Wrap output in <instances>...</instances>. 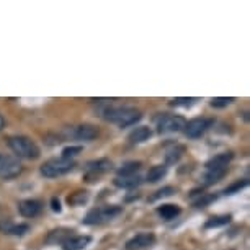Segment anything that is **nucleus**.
I'll list each match as a JSON object with an SVG mask.
<instances>
[{"mask_svg": "<svg viewBox=\"0 0 250 250\" xmlns=\"http://www.w3.org/2000/svg\"><path fill=\"white\" fill-rule=\"evenodd\" d=\"M103 118L110 123H115L120 128H128L141 120V111L128 106H110L103 110Z\"/></svg>", "mask_w": 250, "mask_h": 250, "instance_id": "1", "label": "nucleus"}, {"mask_svg": "<svg viewBox=\"0 0 250 250\" xmlns=\"http://www.w3.org/2000/svg\"><path fill=\"white\" fill-rule=\"evenodd\" d=\"M8 146L13 150V154L17 157L21 159H38L40 157V149L38 146L33 143L30 138L26 136H12L8 139Z\"/></svg>", "mask_w": 250, "mask_h": 250, "instance_id": "2", "label": "nucleus"}, {"mask_svg": "<svg viewBox=\"0 0 250 250\" xmlns=\"http://www.w3.org/2000/svg\"><path fill=\"white\" fill-rule=\"evenodd\" d=\"M75 168V162L74 160H69V159H49L41 165V175H44L46 178H58V177H62L65 173L72 172Z\"/></svg>", "mask_w": 250, "mask_h": 250, "instance_id": "3", "label": "nucleus"}, {"mask_svg": "<svg viewBox=\"0 0 250 250\" xmlns=\"http://www.w3.org/2000/svg\"><path fill=\"white\" fill-rule=\"evenodd\" d=\"M123 208L118 205H108V206H102L97 208V209H92L90 213L85 216L83 219V224H102L106 223V221H111L113 218H116L118 214H121Z\"/></svg>", "mask_w": 250, "mask_h": 250, "instance_id": "4", "label": "nucleus"}, {"mask_svg": "<svg viewBox=\"0 0 250 250\" xmlns=\"http://www.w3.org/2000/svg\"><path fill=\"white\" fill-rule=\"evenodd\" d=\"M185 118L178 115H160L157 118V131L159 134L178 133L185 128Z\"/></svg>", "mask_w": 250, "mask_h": 250, "instance_id": "5", "label": "nucleus"}, {"mask_svg": "<svg viewBox=\"0 0 250 250\" xmlns=\"http://www.w3.org/2000/svg\"><path fill=\"white\" fill-rule=\"evenodd\" d=\"M213 125H214L213 118H193V120L185 123V128H183V131H185L187 138L198 139V138H201V136L205 134Z\"/></svg>", "mask_w": 250, "mask_h": 250, "instance_id": "6", "label": "nucleus"}, {"mask_svg": "<svg viewBox=\"0 0 250 250\" xmlns=\"http://www.w3.org/2000/svg\"><path fill=\"white\" fill-rule=\"evenodd\" d=\"M23 172V165L15 157H3L0 159V178L10 180L18 177Z\"/></svg>", "mask_w": 250, "mask_h": 250, "instance_id": "7", "label": "nucleus"}, {"mask_svg": "<svg viewBox=\"0 0 250 250\" xmlns=\"http://www.w3.org/2000/svg\"><path fill=\"white\" fill-rule=\"evenodd\" d=\"M113 167L111 160L108 159H97L87 164V180L92 182V178H98L103 173L110 172Z\"/></svg>", "mask_w": 250, "mask_h": 250, "instance_id": "8", "label": "nucleus"}, {"mask_svg": "<svg viewBox=\"0 0 250 250\" xmlns=\"http://www.w3.org/2000/svg\"><path fill=\"white\" fill-rule=\"evenodd\" d=\"M41 209H43V205H41V201L38 200H21L18 203V213H20L23 218H35L41 213Z\"/></svg>", "mask_w": 250, "mask_h": 250, "instance_id": "9", "label": "nucleus"}, {"mask_svg": "<svg viewBox=\"0 0 250 250\" xmlns=\"http://www.w3.org/2000/svg\"><path fill=\"white\" fill-rule=\"evenodd\" d=\"M232 159H234L232 152H223L214 155L213 159H209L206 162V170H228V165L230 164Z\"/></svg>", "mask_w": 250, "mask_h": 250, "instance_id": "10", "label": "nucleus"}, {"mask_svg": "<svg viewBox=\"0 0 250 250\" xmlns=\"http://www.w3.org/2000/svg\"><path fill=\"white\" fill-rule=\"evenodd\" d=\"M75 139H80V141H93L98 138V129L95 126L92 125H79L72 128V133Z\"/></svg>", "mask_w": 250, "mask_h": 250, "instance_id": "11", "label": "nucleus"}, {"mask_svg": "<svg viewBox=\"0 0 250 250\" xmlns=\"http://www.w3.org/2000/svg\"><path fill=\"white\" fill-rule=\"evenodd\" d=\"M155 242V235L154 234H138L136 237L126 242V249L128 250H139V249H146L150 247Z\"/></svg>", "mask_w": 250, "mask_h": 250, "instance_id": "12", "label": "nucleus"}, {"mask_svg": "<svg viewBox=\"0 0 250 250\" xmlns=\"http://www.w3.org/2000/svg\"><path fill=\"white\" fill-rule=\"evenodd\" d=\"M72 229H67V228H58V229H53L51 232L48 234V237H46V244L49 245H58L61 244L62 245L65 240L72 237Z\"/></svg>", "mask_w": 250, "mask_h": 250, "instance_id": "13", "label": "nucleus"}, {"mask_svg": "<svg viewBox=\"0 0 250 250\" xmlns=\"http://www.w3.org/2000/svg\"><path fill=\"white\" fill-rule=\"evenodd\" d=\"M90 242V235H72L62 244V250H83Z\"/></svg>", "mask_w": 250, "mask_h": 250, "instance_id": "14", "label": "nucleus"}, {"mask_svg": "<svg viewBox=\"0 0 250 250\" xmlns=\"http://www.w3.org/2000/svg\"><path fill=\"white\" fill-rule=\"evenodd\" d=\"M150 138H152V131H150V128H147V126H139V128H136L129 133V141L133 144L146 143V141Z\"/></svg>", "mask_w": 250, "mask_h": 250, "instance_id": "15", "label": "nucleus"}, {"mask_svg": "<svg viewBox=\"0 0 250 250\" xmlns=\"http://www.w3.org/2000/svg\"><path fill=\"white\" fill-rule=\"evenodd\" d=\"M180 213H182L180 206L172 205V203H167V205H162V206L157 208V214L162 219H165V221H170L173 218H177V216L180 214Z\"/></svg>", "mask_w": 250, "mask_h": 250, "instance_id": "16", "label": "nucleus"}, {"mask_svg": "<svg viewBox=\"0 0 250 250\" xmlns=\"http://www.w3.org/2000/svg\"><path fill=\"white\" fill-rule=\"evenodd\" d=\"M141 185V177L139 175H131V177H116L115 178V187L123 188V190H131Z\"/></svg>", "mask_w": 250, "mask_h": 250, "instance_id": "17", "label": "nucleus"}, {"mask_svg": "<svg viewBox=\"0 0 250 250\" xmlns=\"http://www.w3.org/2000/svg\"><path fill=\"white\" fill-rule=\"evenodd\" d=\"M141 164L139 160H131V162L123 164L120 168H118V177H131L136 175L141 170Z\"/></svg>", "mask_w": 250, "mask_h": 250, "instance_id": "18", "label": "nucleus"}, {"mask_svg": "<svg viewBox=\"0 0 250 250\" xmlns=\"http://www.w3.org/2000/svg\"><path fill=\"white\" fill-rule=\"evenodd\" d=\"M183 154H185V147H183V146H172V147L167 149V152H165V164L167 165L177 164L178 160L183 157Z\"/></svg>", "mask_w": 250, "mask_h": 250, "instance_id": "19", "label": "nucleus"}, {"mask_svg": "<svg viewBox=\"0 0 250 250\" xmlns=\"http://www.w3.org/2000/svg\"><path fill=\"white\" fill-rule=\"evenodd\" d=\"M167 175V165H154L152 168L147 172V182L149 183H157L159 180Z\"/></svg>", "mask_w": 250, "mask_h": 250, "instance_id": "20", "label": "nucleus"}, {"mask_svg": "<svg viewBox=\"0 0 250 250\" xmlns=\"http://www.w3.org/2000/svg\"><path fill=\"white\" fill-rule=\"evenodd\" d=\"M230 219H232V216L230 214H224V216H213V218H209L205 223V228L206 229H213V228H221V226H226L230 223Z\"/></svg>", "mask_w": 250, "mask_h": 250, "instance_id": "21", "label": "nucleus"}, {"mask_svg": "<svg viewBox=\"0 0 250 250\" xmlns=\"http://www.w3.org/2000/svg\"><path fill=\"white\" fill-rule=\"evenodd\" d=\"M226 172L228 170H206L205 175H203V183L205 185H213V183L219 182L226 175Z\"/></svg>", "mask_w": 250, "mask_h": 250, "instance_id": "22", "label": "nucleus"}, {"mask_svg": "<svg viewBox=\"0 0 250 250\" xmlns=\"http://www.w3.org/2000/svg\"><path fill=\"white\" fill-rule=\"evenodd\" d=\"M88 200V191H75L74 195H70L67 198V203L72 206H80L83 203H87Z\"/></svg>", "mask_w": 250, "mask_h": 250, "instance_id": "23", "label": "nucleus"}, {"mask_svg": "<svg viewBox=\"0 0 250 250\" xmlns=\"http://www.w3.org/2000/svg\"><path fill=\"white\" fill-rule=\"evenodd\" d=\"M245 187H247V180H245V178H242V180H237V182L230 183L229 187H226L223 193H224V195H234V193H239Z\"/></svg>", "mask_w": 250, "mask_h": 250, "instance_id": "24", "label": "nucleus"}, {"mask_svg": "<svg viewBox=\"0 0 250 250\" xmlns=\"http://www.w3.org/2000/svg\"><path fill=\"white\" fill-rule=\"evenodd\" d=\"M198 102V98H188V97H182V98H175V100L170 102V106H182V108H190Z\"/></svg>", "mask_w": 250, "mask_h": 250, "instance_id": "25", "label": "nucleus"}, {"mask_svg": "<svg viewBox=\"0 0 250 250\" xmlns=\"http://www.w3.org/2000/svg\"><path fill=\"white\" fill-rule=\"evenodd\" d=\"M82 150H83L82 146H69V147H65L62 150V159L74 160V157H77V155L82 152Z\"/></svg>", "mask_w": 250, "mask_h": 250, "instance_id": "26", "label": "nucleus"}, {"mask_svg": "<svg viewBox=\"0 0 250 250\" xmlns=\"http://www.w3.org/2000/svg\"><path fill=\"white\" fill-rule=\"evenodd\" d=\"M213 201H216V196L214 195H209V193H201V196L198 198V200H195V205L196 208H205V206H208L209 203H213Z\"/></svg>", "mask_w": 250, "mask_h": 250, "instance_id": "27", "label": "nucleus"}, {"mask_svg": "<svg viewBox=\"0 0 250 250\" xmlns=\"http://www.w3.org/2000/svg\"><path fill=\"white\" fill-rule=\"evenodd\" d=\"M232 102H234L232 97H218V98H213V100H211V106L213 108H226Z\"/></svg>", "mask_w": 250, "mask_h": 250, "instance_id": "28", "label": "nucleus"}, {"mask_svg": "<svg viewBox=\"0 0 250 250\" xmlns=\"http://www.w3.org/2000/svg\"><path fill=\"white\" fill-rule=\"evenodd\" d=\"M28 230H30V226L28 224H12V229H10V232H8V235H18V237H21Z\"/></svg>", "mask_w": 250, "mask_h": 250, "instance_id": "29", "label": "nucleus"}, {"mask_svg": "<svg viewBox=\"0 0 250 250\" xmlns=\"http://www.w3.org/2000/svg\"><path fill=\"white\" fill-rule=\"evenodd\" d=\"M173 193H175V188H173V187H164L162 190H159L152 198H150V201L160 200V198H165V196H172Z\"/></svg>", "mask_w": 250, "mask_h": 250, "instance_id": "30", "label": "nucleus"}, {"mask_svg": "<svg viewBox=\"0 0 250 250\" xmlns=\"http://www.w3.org/2000/svg\"><path fill=\"white\" fill-rule=\"evenodd\" d=\"M51 205H53L51 208H53V211H54V213H61V211H62V208H61V201H59L56 196L53 198V200H51Z\"/></svg>", "mask_w": 250, "mask_h": 250, "instance_id": "31", "label": "nucleus"}, {"mask_svg": "<svg viewBox=\"0 0 250 250\" xmlns=\"http://www.w3.org/2000/svg\"><path fill=\"white\" fill-rule=\"evenodd\" d=\"M3 128H5V120H3V116L0 115V131H2Z\"/></svg>", "mask_w": 250, "mask_h": 250, "instance_id": "32", "label": "nucleus"}]
</instances>
